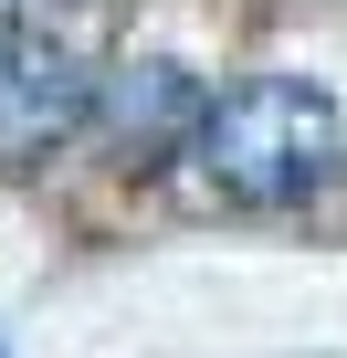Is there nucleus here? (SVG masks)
I'll list each match as a JSON object with an SVG mask.
<instances>
[{
  "mask_svg": "<svg viewBox=\"0 0 347 358\" xmlns=\"http://www.w3.org/2000/svg\"><path fill=\"white\" fill-rule=\"evenodd\" d=\"M95 116H105V137L126 148V158H158V148H179V137H200V85L179 74V64H116L105 85H95Z\"/></svg>",
  "mask_w": 347,
  "mask_h": 358,
  "instance_id": "3",
  "label": "nucleus"
},
{
  "mask_svg": "<svg viewBox=\"0 0 347 358\" xmlns=\"http://www.w3.org/2000/svg\"><path fill=\"white\" fill-rule=\"evenodd\" d=\"M95 116V74L53 32H0V158H43Z\"/></svg>",
  "mask_w": 347,
  "mask_h": 358,
  "instance_id": "2",
  "label": "nucleus"
},
{
  "mask_svg": "<svg viewBox=\"0 0 347 358\" xmlns=\"http://www.w3.org/2000/svg\"><path fill=\"white\" fill-rule=\"evenodd\" d=\"M190 158H200V179H211L221 201H253V211L305 201L316 179L337 169V106L305 74H253V85H232L200 116Z\"/></svg>",
  "mask_w": 347,
  "mask_h": 358,
  "instance_id": "1",
  "label": "nucleus"
}]
</instances>
